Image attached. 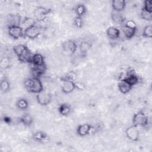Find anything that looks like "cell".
Instances as JSON below:
<instances>
[{"instance_id": "cell-21", "label": "cell", "mask_w": 152, "mask_h": 152, "mask_svg": "<svg viewBox=\"0 0 152 152\" xmlns=\"http://www.w3.org/2000/svg\"><path fill=\"white\" fill-rule=\"evenodd\" d=\"M20 121L22 124H23L24 125L27 126H30L33 124V118L30 115L27 113V114L23 115L20 118Z\"/></svg>"}, {"instance_id": "cell-10", "label": "cell", "mask_w": 152, "mask_h": 152, "mask_svg": "<svg viewBox=\"0 0 152 152\" xmlns=\"http://www.w3.org/2000/svg\"><path fill=\"white\" fill-rule=\"evenodd\" d=\"M61 90L65 94H69L72 93L75 88V81H69L65 79H61Z\"/></svg>"}, {"instance_id": "cell-32", "label": "cell", "mask_w": 152, "mask_h": 152, "mask_svg": "<svg viewBox=\"0 0 152 152\" xmlns=\"http://www.w3.org/2000/svg\"><path fill=\"white\" fill-rule=\"evenodd\" d=\"M74 23L75 26L78 28H81L83 26V20L82 19V17L76 16L74 18Z\"/></svg>"}, {"instance_id": "cell-6", "label": "cell", "mask_w": 152, "mask_h": 152, "mask_svg": "<svg viewBox=\"0 0 152 152\" xmlns=\"http://www.w3.org/2000/svg\"><path fill=\"white\" fill-rule=\"evenodd\" d=\"M9 36L14 39H18L24 37V28L21 26H12L8 27Z\"/></svg>"}, {"instance_id": "cell-26", "label": "cell", "mask_w": 152, "mask_h": 152, "mask_svg": "<svg viewBox=\"0 0 152 152\" xmlns=\"http://www.w3.org/2000/svg\"><path fill=\"white\" fill-rule=\"evenodd\" d=\"M142 36L147 38H151L152 37V26L151 25L145 26L142 30Z\"/></svg>"}, {"instance_id": "cell-5", "label": "cell", "mask_w": 152, "mask_h": 152, "mask_svg": "<svg viewBox=\"0 0 152 152\" xmlns=\"http://www.w3.org/2000/svg\"><path fill=\"white\" fill-rule=\"evenodd\" d=\"M41 33V28L37 25L34 24L24 30V37L30 39L37 38Z\"/></svg>"}, {"instance_id": "cell-27", "label": "cell", "mask_w": 152, "mask_h": 152, "mask_svg": "<svg viewBox=\"0 0 152 152\" xmlns=\"http://www.w3.org/2000/svg\"><path fill=\"white\" fill-rule=\"evenodd\" d=\"M33 138L38 142H41L46 138V135L45 133L41 131H38L33 134Z\"/></svg>"}, {"instance_id": "cell-4", "label": "cell", "mask_w": 152, "mask_h": 152, "mask_svg": "<svg viewBox=\"0 0 152 152\" xmlns=\"http://www.w3.org/2000/svg\"><path fill=\"white\" fill-rule=\"evenodd\" d=\"M50 12V9H48L44 7L39 6L35 8V10L33 11V15L36 20L40 22L46 19Z\"/></svg>"}, {"instance_id": "cell-20", "label": "cell", "mask_w": 152, "mask_h": 152, "mask_svg": "<svg viewBox=\"0 0 152 152\" xmlns=\"http://www.w3.org/2000/svg\"><path fill=\"white\" fill-rule=\"evenodd\" d=\"M71 106L70 104L64 103L60 104V106L58 107V111L59 113L64 116H68L71 113Z\"/></svg>"}, {"instance_id": "cell-33", "label": "cell", "mask_w": 152, "mask_h": 152, "mask_svg": "<svg viewBox=\"0 0 152 152\" xmlns=\"http://www.w3.org/2000/svg\"><path fill=\"white\" fill-rule=\"evenodd\" d=\"M125 26H126L128 27L132 28H135V29H137V26L136 24V23L132 20H127L126 21L124 22V23Z\"/></svg>"}, {"instance_id": "cell-30", "label": "cell", "mask_w": 152, "mask_h": 152, "mask_svg": "<svg viewBox=\"0 0 152 152\" xmlns=\"http://www.w3.org/2000/svg\"><path fill=\"white\" fill-rule=\"evenodd\" d=\"M90 48V45L87 42H83L80 45V50L81 53H85Z\"/></svg>"}, {"instance_id": "cell-8", "label": "cell", "mask_w": 152, "mask_h": 152, "mask_svg": "<svg viewBox=\"0 0 152 152\" xmlns=\"http://www.w3.org/2000/svg\"><path fill=\"white\" fill-rule=\"evenodd\" d=\"M36 99L39 104L42 106H46L50 103L52 96L49 93L43 90L40 93L36 94Z\"/></svg>"}, {"instance_id": "cell-25", "label": "cell", "mask_w": 152, "mask_h": 152, "mask_svg": "<svg viewBox=\"0 0 152 152\" xmlns=\"http://www.w3.org/2000/svg\"><path fill=\"white\" fill-rule=\"evenodd\" d=\"M21 23L23 24V26H21V27L24 28V30L30 27V26H32L36 24L35 21L33 18H28V17H25L24 19L21 22Z\"/></svg>"}, {"instance_id": "cell-22", "label": "cell", "mask_w": 152, "mask_h": 152, "mask_svg": "<svg viewBox=\"0 0 152 152\" xmlns=\"http://www.w3.org/2000/svg\"><path fill=\"white\" fill-rule=\"evenodd\" d=\"M16 106L17 108L20 110H26L28 107V103L26 99L24 98H20L17 101Z\"/></svg>"}, {"instance_id": "cell-13", "label": "cell", "mask_w": 152, "mask_h": 152, "mask_svg": "<svg viewBox=\"0 0 152 152\" xmlns=\"http://www.w3.org/2000/svg\"><path fill=\"white\" fill-rule=\"evenodd\" d=\"M7 21L9 26H20L21 21V17L17 14H9L7 17Z\"/></svg>"}, {"instance_id": "cell-16", "label": "cell", "mask_w": 152, "mask_h": 152, "mask_svg": "<svg viewBox=\"0 0 152 152\" xmlns=\"http://www.w3.org/2000/svg\"><path fill=\"white\" fill-rule=\"evenodd\" d=\"M111 5L113 11L122 12L126 7V2L124 0H113Z\"/></svg>"}, {"instance_id": "cell-1", "label": "cell", "mask_w": 152, "mask_h": 152, "mask_svg": "<svg viewBox=\"0 0 152 152\" xmlns=\"http://www.w3.org/2000/svg\"><path fill=\"white\" fill-rule=\"evenodd\" d=\"M24 87L30 93L37 94L43 90V86L39 77H33L24 81Z\"/></svg>"}, {"instance_id": "cell-34", "label": "cell", "mask_w": 152, "mask_h": 152, "mask_svg": "<svg viewBox=\"0 0 152 152\" xmlns=\"http://www.w3.org/2000/svg\"><path fill=\"white\" fill-rule=\"evenodd\" d=\"M9 64V60L8 58H5L1 60V66L3 69H5L8 66Z\"/></svg>"}, {"instance_id": "cell-19", "label": "cell", "mask_w": 152, "mask_h": 152, "mask_svg": "<svg viewBox=\"0 0 152 152\" xmlns=\"http://www.w3.org/2000/svg\"><path fill=\"white\" fill-rule=\"evenodd\" d=\"M111 18L117 24H123L125 22V18L121 12L113 11L111 13Z\"/></svg>"}, {"instance_id": "cell-24", "label": "cell", "mask_w": 152, "mask_h": 152, "mask_svg": "<svg viewBox=\"0 0 152 152\" xmlns=\"http://www.w3.org/2000/svg\"><path fill=\"white\" fill-rule=\"evenodd\" d=\"M75 11L77 16L82 17L86 12V7L83 4H78L76 6Z\"/></svg>"}, {"instance_id": "cell-23", "label": "cell", "mask_w": 152, "mask_h": 152, "mask_svg": "<svg viewBox=\"0 0 152 152\" xmlns=\"http://www.w3.org/2000/svg\"><path fill=\"white\" fill-rule=\"evenodd\" d=\"M1 90L4 93H7L10 90V83L6 78H4L1 81Z\"/></svg>"}, {"instance_id": "cell-11", "label": "cell", "mask_w": 152, "mask_h": 152, "mask_svg": "<svg viewBox=\"0 0 152 152\" xmlns=\"http://www.w3.org/2000/svg\"><path fill=\"white\" fill-rule=\"evenodd\" d=\"M92 129V126L89 124H83L78 126L77 133L80 137H85L88 135Z\"/></svg>"}, {"instance_id": "cell-7", "label": "cell", "mask_w": 152, "mask_h": 152, "mask_svg": "<svg viewBox=\"0 0 152 152\" xmlns=\"http://www.w3.org/2000/svg\"><path fill=\"white\" fill-rule=\"evenodd\" d=\"M126 137L132 141H137L140 137V132L138 126L132 125L125 130Z\"/></svg>"}, {"instance_id": "cell-28", "label": "cell", "mask_w": 152, "mask_h": 152, "mask_svg": "<svg viewBox=\"0 0 152 152\" xmlns=\"http://www.w3.org/2000/svg\"><path fill=\"white\" fill-rule=\"evenodd\" d=\"M140 15L141 17L144 20L151 21L152 20V12H148L143 8H142L141 11Z\"/></svg>"}, {"instance_id": "cell-14", "label": "cell", "mask_w": 152, "mask_h": 152, "mask_svg": "<svg viewBox=\"0 0 152 152\" xmlns=\"http://www.w3.org/2000/svg\"><path fill=\"white\" fill-rule=\"evenodd\" d=\"M118 87L119 91L123 94H127L131 90L132 86H131L129 84H128L126 81L124 79H121L118 84Z\"/></svg>"}, {"instance_id": "cell-31", "label": "cell", "mask_w": 152, "mask_h": 152, "mask_svg": "<svg viewBox=\"0 0 152 152\" xmlns=\"http://www.w3.org/2000/svg\"><path fill=\"white\" fill-rule=\"evenodd\" d=\"M145 10L152 12V1L151 0H145L144 2V7H142Z\"/></svg>"}, {"instance_id": "cell-17", "label": "cell", "mask_w": 152, "mask_h": 152, "mask_svg": "<svg viewBox=\"0 0 152 152\" xmlns=\"http://www.w3.org/2000/svg\"><path fill=\"white\" fill-rule=\"evenodd\" d=\"M106 33L107 36L111 39H116L120 37L121 31L115 27H109L106 29Z\"/></svg>"}, {"instance_id": "cell-3", "label": "cell", "mask_w": 152, "mask_h": 152, "mask_svg": "<svg viewBox=\"0 0 152 152\" xmlns=\"http://www.w3.org/2000/svg\"><path fill=\"white\" fill-rule=\"evenodd\" d=\"M133 125L137 126L144 127L148 125V118L146 114L142 111L135 113L132 117Z\"/></svg>"}, {"instance_id": "cell-2", "label": "cell", "mask_w": 152, "mask_h": 152, "mask_svg": "<svg viewBox=\"0 0 152 152\" xmlns=\"http://www.w3.org/2000/svg\"><path fill=\"white\" fill-rule=\"evenodd\" d=\"M12 50L20 62L30 63L32 55L27 46L23 44L17 45L13 47Z\"/></svg>"}, {"instance_id": "cell-18", "label": "cell", "mask_w": 152, "mask_h": 152, "mask_svg": "<svg viewBox=\"0 0 152 152\" xmlns=\"http://www.w3.org/2000/svg\"><path fill=\"white\" fill-rule=\"evenodd\" d=\"M121 30L124 36L128 39H131L135 36L137 29L128 27L123 24L121 26Z\"/></svg>"}, {"instance_id": "cell-15", "label": "cell", "mask_w": 152, "mask_h": 152, "mask_svg": "<svg viewBox=\"0 0 152 152\" xmlns=\"http://www.w3.org/2000/svg\"><path fill=\"white\" fill-rule=\"evenodd\" d=\"M122 79L126 81L131 86L136 85L139 82L138 77L133 72H128V73Z\"/></svg>"}, {"instance_id": "cell-9", "label": "cell", "mask_w": 152, "mask_h": 152, "mask_svg": "<svg viewBox=\"0 0 152 152\" xmlns=\"http://www.w3.org/2000/svg\"><path fill=\"white\" fill-rule=\"evenodd\" d=\"M61 46L63 51L68 55H72L74 53L77 48L76 43L72 40H68L64 42Z\"/></svg>"}, {"instance_id": "cell-12", "label": "cell", "mask_w": 152, "mask_h": 152, "mask_svg": "<svg viewBox=\"0 0 152 152\" xmlns=\"http://www.w3.org/2000/svg\"><path fill=\"white\" fill-rule=\"evenodd\" d=\"M30 64H31L33 66H40L45 65V58L43 56L39 53H34L32 55Z\"/></svg>"}, {"instance_id": "cell-29", "label": "cell", "mask_w": 152, "mask_h": 152, "mask_svg": "<svg viewBox=\"0 0 152 152\" xmlns=\"http://www.w3.org/2000/svg\"><path fill=\"white\" fill-rule=\"evenodd\" d=\"M77 73L74 71H71L68 72L65 76L62 78V79H65V80H69V81H75V80L77 78Z\"/></svg>"}]
</instances>
